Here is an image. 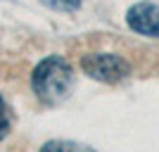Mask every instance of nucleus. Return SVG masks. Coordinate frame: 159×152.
<instances>
[{"label":"nucleus","mask_w":159,"mask_h":152,"mask_svg":"<svg viewBox=\"0 0 159 152\" xmlns=\"http://www.w3.org/2000/svg\"><path fill=\"white\" fill-rule=\"evenodd\" d=\"M40 2L55 12H76L83 0H40Z\"/></svg>","instance_id":"nucleus-5"},{"label":"nucleus","mask_w":159,"mask_h":152,"mask_svg":"<svg viewBox=\"0 0 159 152\" xmlns=\"http://www.w3.org/2000/svg\"><path fill=\"white\" fill-rule=\"evenodd\" d=\"M7 133H10V109H7L5 100L0 95V140L5 138Z\"/></svg>","instance_id":"nucleus-6"},{"label":"nucleus","mask_w":159,"mask_h":152,"mask_svg":"<svg viewBox=\"0 0 159 152\" xmlns=\"http://www.w3.org/2000/svg\"><path fill=\"white\" fill-rule=\"evenodd\" d=\"M81 71L100 83H121L131 76V64L114 53H88L81 57Z\"/></svg>","instance_id":"nucleus-2"},{"label":"nucleus","mask_w":159,"mask_h":152,"mask_svg":"<svg viewBox=\"0 0 159 152\" xmlns=\"http://www.w3.org/2000/svg\"><path fill=\"white\" fill-rule=\"evenodd\" d=\"M43 152H55V150H93L86 143H76V140H48L40 145Z\"/></svg>","instance_id":"nucleus-4"},{"label":"nucleus","mask_w":159,"mask_h":152,"mask_svg":"<svg viewBox=\"0 0 159 152\" xmlns=\"http://www.w3.org/2000/svg\"><path fill=\"white\" fill-rule=\"evenodd\" d=\"M31 88L45 107L62 105L74 90V69L62 55H48L31 74Z\"/></svg>","instance_id":"nucleus-1"},{"label":"nucleus","mask_w":159,"mask_h":152,"mask_svg":"<svg viewBox=\"0 0 159 152\" xmlns=\"http://www.w3.org/2000/svg\"><path fill=\"white\" fill-rule=\"evenodd\" d=\"M126 24L133 33L159 38V2L154 0H140L126 10Z\"/></svg>","instance_id":"nucleus-3"}]
</instances>
